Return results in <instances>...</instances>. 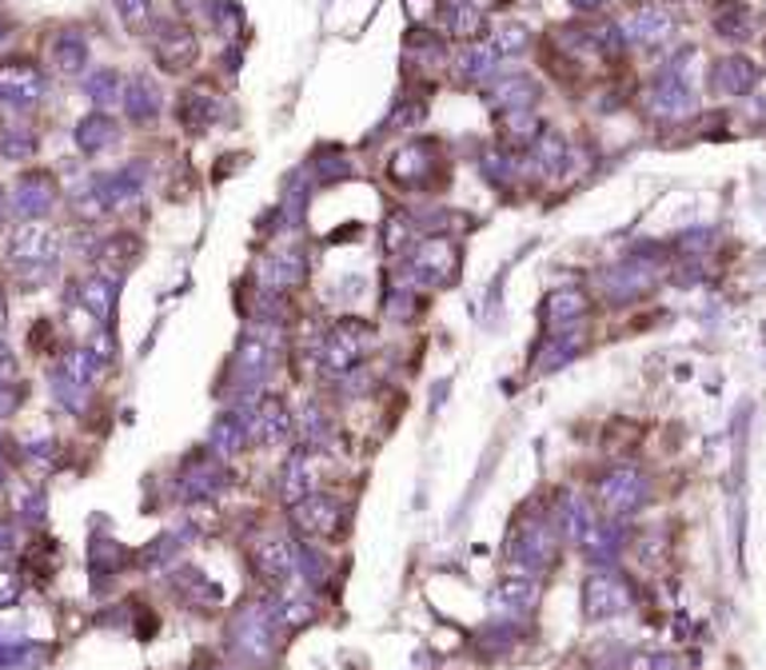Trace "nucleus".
<instances>
[{
	"label": "nucleus",
	"mask_w": 766,
	"mask_h": 670,
	"mask_svg": "<svg viewBox=\"0 0 766 670\" xmlns=\"http://www.w3.org/2000/svg\"><path fill=\"white\" fill-rule=\"evenodd\" d=\"M9 260L24 280H44V275H53L56 260H61V240H56V231L48 224L29 220L12 236Z\"/></svg>",
	"instance_id": "1"
},
{
	"label": "nucleus",
	"mask_w": 766,
	"mask_h": 670,
	"mask_svg": "<svg viewBox=\"0 0 766 670\" xmlns=\"http://www.w3.org/2000/svg\"><path fill=\"white\" fill-rule=\"evenodd\" d=\"M105 376V356H96L93 347H73L64 352L61 367L53 371V391L68 408H85V396L96 388V379Z\"/></svg>",
	"instance_id": "2"
},
{
	"label": "nucleus",
	"mask_w": 766,
	"mask_h": 670,
	"mask_svg": "<svg viewBox=\"0 0 766 670\" xmlns=\"http://www.w3.org/2000/svg\"><path fill=\"white\" fill-rule=\"evenodd\" d=\"M563 527H568V534L575 539V547L591 559V563H607V559L615 555V547H619L615 531H611L583 499L563 502Z\"/></svg>",
	"instance_id": "3"
},
{
	"label": "nucleus",
	"mask_w": 766,
	"mask_h": 670,
	"mask_svg": "<svg viewBox=\"0 0 766 670\" xmlns=\"http://www.w3.org/2000/svg\"><path fill=\"white\" fill-rule=\"evenodd\" d=\"M140 199V176H128V172H108V176L93 180L80 196H76V216L96 220L105 212H120L128 204Z\"/></svg>",
	"instance_id": "4"
},
{
	"label": "nucleus",
	"mask_w": 766,
	"mask_h": 670,
	"mask_svg": "<svg viewBox=\"0 0 766 670\" xmlns=\"http://www.w3.org/2000/svg\"><path fill=\"white\" fill-rule=\"evenodd\" d=\"M368 347H371V327L344 320V324H336L324 335V344H320V364H324L327 376H344V371H352L359 359L368 356Z\"/></svg>",
	"instance_id": "5"
},
{
	"label": "nucleus",
	"mask_w": 766,
	"mask_h": 670,
	"mask_svg": "<svg viewBox=\"0 0 766 670\" xmlns=\"http://www.w3.org/2000/svg\"><path fill=\"white\" fill-rule=\"evenodd\" d=\"M236 415L244 419V428H248V440L263 443V447L288 443V435H292V415H288V408L276 396L248 399V408L236 411Z\"/></svg>",
	"instance_id": "6"
},
{
	"label": "nucleus",
	"mask_w": 766,
	"mask_h": 670,
	"mask_svg": "<svg viewBox=\"0 0 766 670\" xmlns=\"http://www.w3.org/2000/svg\"><path fill=\"white\" fill-rule=\"evenodd\" d=\"M507 555H511L515 571L519 575H536L555 563V531L543 523H527L515 531V539L507 543Z\"/></svg>",
	"instance_id": "7"
},
{
	"label": "nucleus",
	"mask_w": 766,
	"mask_h": 670,
	"mask_svg": "<svg viewBox=\"0 0 766 670\" xmlns=\"http://www.w3.org/2000/svg\"><path fill=\"white\" fill-rule=\"evenodd\" d=\"M320 479H324V455L320 447H300L292 451V460L284 463V475H280V495H284L288 507H295L300 499L320 491Z\"/></svg>",
	"instance_id": "8"
},
{
	"label": "nucleus",
	"mask_w": 766,
	"mask_h": 670,
	"mask_svg": "<svg viewBox=\"0 0 766 670\" xmlns=\"http://www.w3.org/2000/svg\"><path fill=\"white\" fill-rule=\"evenodd\" d=\"M252 571L268 586L288 591V583L300 575V551L288 539H263V543L252 547Z\"/></svg>",
	"instance_id": "9"
},
{
	"label": "nucleus",
	"mask_w": 766,
	"mask_h": 670,
	"mask_svg": "<svg viewBox=\"0 0 766 670\" xmlns=\"http://www.w3.org/2000/svg\"><path fill=\"white\" fill-rule=\"evenodd\" d=\"M44 96V73L29 61L0 64V100L12 108H32Z\"/></svg>",
	"instance_id": "10"
},
{
	"label": "nucleus",
	"mask_w": 766,
	"mask_h": 670,
	"mask_svg": "<svg viewBox=\"0 0 766 670\" xmlns=\"http://www.w3.org/2000/svg\"><path fill=\"white\" fill-rule=\"evenodd\" d=\"M598 499L611 515H630L639 511L643 499H647V479H643L635 467H615L607 479L598 483Z\"/></svg>",
	"instance_id": "11"
},
{
	"label": "nucleus",
	"mask_w": 766,
	"mask_h": 670,
	"mask_svg": "<svg viewBox=\"0 0 766 670\" xmlns=\"http://www.w3.org/2000/svg\"><path fill=\"white\" fill-rule=\"evenodd\" d=\"M627 607H630V591L623 579H615V575L587 579V586H583V615H587L591 623H598V618H615Z\"/></svg>",
	"instance_id": "12"
},
{
	"label": "nucleus",
	"mask_w": 766,
	"mask_h": 670,
	"mask_svg": "<svg viewBox=\"0 0 766 670\" xmlns=\"http://www.w3.org/2000/svg\"><path fill=\"white\" fill-rule=\"evenodd\" d=\"M53 204H56V184H53V176H44V172L24 176L9 199V208L17 212V216H24V220H41V216H48Z\"/></svg>",
	"instance_id": "13"
},
{
	"label": "nucleus",
	"mask_w": 766,
	"mask_h": 670,
	"mask_svg": "<svg viewBox=\"0 0 766 670\" xmlns=\"http://www.w3.org/2000/svg\"><path fill=\"white\" fill-rule=\"evenodd\" d=\"M627 44H643V48H655L675 32V17L667 9H639L630 12L627 21L615 29Z\"/></svg>",
	"instance_id": "14"
},
{
	"label": "nucleus",
	"mask_w": 766,
	"mask_h": 670,
	"mask_svg": "<svg viewBox=\"0 0 766 670\" xmlns=\"http://www.w3.org/2000/svg\"><path fill=\"white\" fill-rule=\"evenodd\" d=\"M292 519L300 531L308 534H336L339 523H344V511H339V502L332 495H308L292 507Z\"/></svg>",
	"instance_id": "15"
},
{
	"label": "nucleus",
	"mask_w": 766,
	"mask_h": 670,
	"mask_svg": "<svg viewBox=\"0 0 766 670\" xmlns=\"http://www.w3.org/2000/svg\"><path fill=\"white\" fill-rule=\"evenodd\" d=\"M758 84V68L746 56H723L711 68V88L723 96H746Z\"/></svg>",
	"instance_id": "16"
},
{
	"label": "nucleus",
	"mask_w": 766,
	"mask_h": 670,
	"mask_svg": "<svg viewBox=\"0 0 766 670\" xmlns=\"http://www.w3.org/2000/svg\"><path fill=\"white\" fill-rule=\"evenodd\" d=\"M125 112L137 120V125H148V120H157L160 116V105H164V96H160V84L152 76H132L125 80Z\"/></svg>",
	"instance_id": "17"
},
{
	"label": "nucleus",
	"mask_w": 766,
	"mask_h": 670,
	"mask_svg": "<svg viewBox=\"0 0 766 670\" xmlns=\"http://www.w3.org/2000/svg\"><path fill=\"white\" fill-rule=\"evenodd\" d=\"M691 108H694V93H691V84H687V76L667 73L651 88V112H659V116H687Z\"/></svg>",
	"instance_id": "18"
},
{
	"label": "nucleus",
	"mask_w": 766,
	"mask_h": 670,
	"mask_svg": "<svg viewBox=\"0 0 766 670\" xmlns=\"http://www.w3.org/2000/svg\"><path fill=\"white\" fill-rule=\"evenodd\" d=\"M76 304L85 307L93 320H108L116 304V280L105 272H93L88 280L76 283Z\"/></svg>",
	"instance_id": "19"
},
{
	"label": "nucleus",
	"mask_w": 766,
	"mask_h": 670,
	"mask_svg": "<svg viewBox=\"0 0 766 670\" xmlns=\"http://www.w3.org/2000/svg\"><path fill=\"white\" fill-rule=\"evenodd\" d=\"M157 61H160V68H169V73L192 68V61H196V36H192L188 29H169L157 41Z\"/></svg>",
	"instance_id": "20"
},
{
	"label": "nucleus",
	"mask_w": 766,
	"mask_h": 670,
	"mask_svg": "<svg viewBox=\"0 0 766 670\" xmlns=\"http://www.w3.org/2000/svg\"><path fill=\"white\" fill-rule=\"evenodd\" d=\"M411 263H416L423 275H431V280H452L455 248L447 240H423L420 248H416V256H411Z\"/></svg>",
	"instance_id": "21"
},
{
	"label": "nucleus",
	"mask_w": 766,
	"mask_h": 670,
	"mask_svg": "<svg viewBox=\"0 0 766 670\" xmlns=\"http://www.w3.org/2000/svg\"><path fill=\"white\" fill-rule=\"evenodd\" d=\"M116 137H120V128H116V120L108 112H93L85 116L80 125H76V144H80V152H105L108 144H116Z\"/></svg>",
	"instance_id": "22"
},
{
	"label": "nucleus",
	"mask_w": 766,
	"mask_h": 670,
	"mask_svg": "<svg viewBox=\"0 0 766 670\" xmlns=\"http://www.w3.org/2000/svg\"><path fill=\"white\" fill-rule=\"evenodd\" d=\"M495 64H499V48H495V41H483L455 56V73H460L463 80H479V76L492 73Z\"/></svg>",
	"instance_id": "23"
},
{
	"label": "nucleus",
	"mask_w": 766,
	"mask_h": 670,
	"mask_svg": "<svg viewBox=\"0 0 766 670\" xmlns=\"http://www.w3.org/2000/svg\"><path fill=\"white\" fill-rule=\"evenodd\" d=\"M304 280V260L300 256H288V251H276V256H268L263 260V283L268 288H292V283Z\"/></svg>",
	"instance_id": "24"
},
{
	"label": "nucleus",
	"mask_w": 766,
	"mask_h": 670,
	"mask_svg": "<svg viewBox=\"0 0 766 670\" xmlns=\"http://www.w3.org/2000/svg\"><path fill=\"white\" fill-rule=\"evenodd\" d=\"M248 443L252 440H248V428H244L240 415H224L220 423H216V431H212V447H216V455H224V460L240 455Z\"/></svg>",
	"instance_id": "25"
},
{
	"label": "nucleus",
	"mask_w": 766,
	"mask_h": 670,
	"mask_svg": "<svg viewBox=\"0 0 766 670\" xmlns=\"http://www.w3.org/2000/svg\"><path fill=\"white\" fill-rule=\"evenodd\" d=\"M536 598H539V586L531 583V579H507V583L495 591V607L519 615V610L536 607Z\"/></svg>",
	"instance_id": "26"
},
{
	"label": "nucleus",
	"mask_w": 766,
	"mask_h": 670,
	"mask_svg": "<svg viewBox=\"0 0 766 670\" xmlns=\"http://www.w3.org/2000/svg\"><path fill=\"white\" fill-rule=\"evenodd\" d=\"M53 64L61 68V73L76 76L80 68L88 64V48L80 36H73V32H64V36H56L53 41Z\"/></svg>",
	"instance_id": "27"
},
{
	"label": "nucleus",
	"mask_w": 766,
	"mask_h": 670,
	"mask_svg": "<svg viewBox=\"0 0 766 670\" xmlns=\"http://www.w3.org/2000/svg\"><path fill=\"white\" fill-rule=\"evenodd\" d=\"M85 93L93 96V105L105 112V108H112V105H120V100H125V80H120L112 68H100V73L85 84Z\"/></svg>",
	"instance_id": "28"
},
{
	"label": "nucleus",
	"mask_w": 766,
	"mask_h": 670,
	"mask_svg": "<svg viewBox=\"0 0 766 670\" xmlns=\"http://www.w3.org/2000/svg\"><path fill=\"white\" fill-rule=\"evenodd\" d=\"M587 312V300L579 292H571V288H563V292H555L551 300H547V324L559 327V324H571L575 315Z\"/></svg>",
	"instance_id": "29"
},
{
	"label": "nucleus",
	"mask_w": 766,
	"mask_h": 670,
	"mask_svg": "<svg viewBox=\"0 0 766 670\" xmlns=\"http://www.w3.org/2000/svg\"><path fill=\"white\" fill-rule=\"evenodd\" d=\"M132 236H108L100 248H96V263L105 268V272H116V268H125L132 256H137V244H128Z\"/></svg>",
	"instance_id": "30"
},
{
	"label": "nucleus",
	"mask_w": 766,
	"mask_h": 670,
	"mask_svg": "<svg viewBox=\"0 0 766 670\" xmlns=\"http://www.w3.org/2000/svg\"><path fill=\"white\" fill-rule=\"evenodd\" d=\"M563 156H568V144H563L559 137H543V140H536V152H531V168H536L539 176H543V172H559Z\"/></svg>",
	"instance_id": "31"
},
{
	"label": "nucleus",
	"mask_w": 766,
	"mask_h": 670,
	"mask_svg": "<svg viewBox=\"0 0 766 670\" xmlns=\"http://www.w3.org/2000/svg\"><path fill=\"white\" fill-rule=\"evenodd\" d=\"M216 116H220V105H216L212 96H204V93L184 96V125L188 128H208Z\"/></svg>",
	"instance_id": "32"
},
{
	"label": "nucleus",
	"mask_w": 766,
	"mask_h": 670,
	"mask_svg": "<svg viewBox=\"0 0 766 670\" xmlns=\"http://www.w3.org/2000/svg\"><path fill=\"white\" fill-rule=\"evenodd\" d=\"M36 152V137L29 128H4L0 132V156L4 160H29Z\"/></svg>",
	"instance_id": "33"
},
{
	"label": "nucleus",
	"mask_w": 766,
	"mask_h": 670,
	"mask_svg": "<svg viewBox=\"0 0 766 670\" xmlns=\"http://www.w3.org/2000/svg\"><path fill=\"white\" fill-rule=\"evenodd\" d=\"M495 96L504 100V112H511V108H527L531 105V96H536V84L527 80V76H511V80H504L499 88H495Z\"/></svg>",
	"instance_id": "34"
},
{
	"label": "nucleus",
	"mask_w": 766,
	"mask_h": 670,
	"mask_svg": "<svg viewBox=\"0 0 766 670\" xmlns=\"http://www.w3.org/2000/svg\"><path fill=\"white\" fill-rule=\"evenodd\" d=\"M479 24H483L479 12H472L467 4H460V0L447 9V32H455V36H475V32H479Z\"/></svg>",
	"instance_id": "35"
},
{
	"label": "nucleus",
	"mask_w": 766,
	"mask_h": 670,
	"mask_svg": "<svg viewBox=\"0 0 766 670\" xmlns=\"http://www.w3.org/2000/svg\"><path fill=\"white\" fill-rule=\"evenodd\" d=\"M116 9H120V21L132 32L148 29V21H152V0H116Z\"/></svg>",
	"instance_id": "36"
},
{
	"label": "nucleus",
	"mask_w": 766,
	"mask_h": 670,
	"mask_svg": "<svg viewBox=\"0 0 766 670\" xmlns=\"http://www.w3.org/2000/svg\"><path fill=\"white\" fill-rule=\"evenodd\" d=\"M527 44H531V32H527L524 24H507V29H499V36H495V48H499V56L524 53Z\"/></svg>",
	"instance_id": "37"
},
{
	"label": "nucleus",
	"mask_w": 766,
	"mask_h": 670,
	"mask_svg": "<svg viewBox=\"0 0 766 670\" xmlns=\"http://www.w3.org/2000/svg\"><path fill=\"white\" fill-rule=\"evenodd\" d=\"M216 483H220V472H216V467H196V472L188 475L192 499H204V495H212V491H216Z\"/></svg>",
	"instance_id": "38"
},
{
	"label": "nucleus",
	"mask_w": 766,
	"mask_h": 670,
	"mask_svg": "<svg viewBox=\"0 0 766 670\" xmlns=\"http://www.w3.org/2000/svg\"><path fill=\"white\" fill-rule=\"evenodd\" d=\"M12 376H17V359H12L9 344H4V339H0V383H9Z\"/></svg>",
	"instance_id": "39"
},
{
	"label": "nucleus",
	"mask_w": 766,
	"mask_h": 670,
	"mask_svg": "<svg viewBox=\"0 0 766 670\" xmlns=\"http://www.w3.org/2000/svg\"><path fill=\"white\" fill-rule=\"evenodd\" d=\"M403 236H408V224H403V216H391V228H388V248L396 251L399 244H403Z\"/></svg>",
	"instance_id": "40"
},
{
	"label": "nucleus",
	"mask_w": 766,
	"mask_h": 670,
	"mask_svg": "<svg viewBox=\"0 0 766 670\" xmlns=\"http://www.w3.org/2000/svg\"><path fill=\"white\" fill-rule=\"evenodd\" d=\"M17 403H21V399H17V391H12L9 383H0V419L12 415V411H17Z\"/></svg>",
	"instance_id": "41"
},
{
	"label": "nucleus",
	"mask_w": 766,
	"mask_h": 670,
	"mask_svg": "<svg viewBox=\"0 0 766 670\" xmlns=\"http://www.w3.org/2000/svg\"><path fill=\"white\" fill-rule=\"evenodd\" d=\"M9 559H12V531L0 523V566L9 563Z\"/></svg>",
	"instance_id": "42"
},
{
	"label": "nucleus",
	"mask_w": 766,
	"mask_h": 670,
	"mask_svg": "<svg viewBox=\"0 0 766 670\" xmlns=\"http://www.w3.org/2000/svg\"><path fill=\"white\" fill-rule=\"evenodd\" d=\"M460 4H467V9H472V12H479V17H483V12L499 9V4H504V0H460Z\"/></svg>",
	"instance_id": "43"
},
{
	"label": "nucleus",
	"mask_w": 766,
	"mask_h": 670,
	"mask_svg": "<svg viewBox=\"0 0 766 670\" xmlns=\"http://www.w3.org/2000/svg\"><path fill=\"white\" fill-rule=\"evenodd\" d=\"M571 4H575V9H598L603 0H571Z\"/></svg>",
	"instance_id": "44"
},
{
	"label": "nucleus",
	"mask_w": 766,
	"mask_h": 670,
	"mask_svg": "<svg viewBox=\"0 0 766 670\" xmlns=\"http://www.w3.org/2000/svg\"><path fill=\"white\" fill-rule=\"evenodd\" d=\"M4 479H9V463H4V451H0V487H4Z\"/></svg>",
	"instance_id": "45"
},
{
	"label": "nucleus",
	"mask_w": 766,
	"mask_h": 670,
	"mask_svg": "<svg viewBox=\"0 0 766 670\" xmlns=\"http://www.w3.org/2000/svg\"><path fill=\"white\" fill-rule=\"evenodd\" d=\"M9 324V307H4V295H0V327Z\"/></svg>",
	"instance_id": "46"
},
{
	"label": "nucleus",
	"mask_w": 766,
	"mask_h": 670,
	"mask_svg": "<svg viewBox=\"0 0 766 670\" xmlns=\"http://www.w3.org/2000/svg\"><path fill=\"white\" fill-rule=\"evenodd\" d=\"M4 216H9V199H4V192H0V224H4Z\"/></svg>",
	"instance_id": "47"
},
{
	"label": "nucleus",
	"mask_w": 766,
	"mask_h": 670,
	"mask_svg": "<svg viewBox=\"0 0 766 670\" xmlns=\"http://www.w3.org/2000/svg\"><path fill=\"white\" fill-rule=\"evenodd\" d=\"M0 32H4V29H0Z\"/></svg>",
	"instance_id": "48"
}]
</instances>
